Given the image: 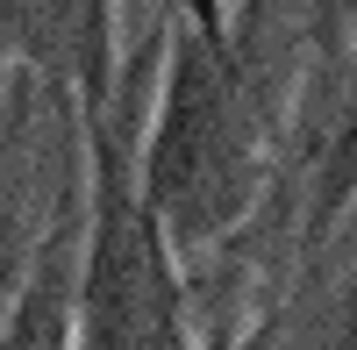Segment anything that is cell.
Wrapping results in <instances>:
<instances>
[{
  "mask_svg": "<svg viewBox=\"0 0 357 350\" xmlns=\"http://www.w3.org/2000/svg\"><path fill=\"white\" fill-rule=\"evenodd\" d=\"M250 136H243V107H236L222 65L207 50H186L172 72V100H165V129L151 151V193L172 229L186 236H215V229L243 208L250 186Z\"/></svg>",
  "mask_w": 357,
  "mask_h": 350,
  "instance_id": "6da1fadb",
  "label": "cell"
},
{
  "mask_svg": "<svg viewBox=\"0 0 357 350\" xmlns=\"http://www.w3.org/2000/svg\"><path fill=\"white\" fill-rule=\"evenodd\" d=\"M165 322V272L143 236L136 208L122 200V179H100V243H93V279H86V343L93 350H151Z\"/></svg>",
  "mask_w": 357,
  "mask_h": 350,
  "instance_id": "7a4b0ae2",
  "label": "cell"
},
{
  "mask_svg": "<svg viewBox=\"0 0 357 350\" xmlns=\"http://www.w3.org/2000/svg\"><path fill=\"white\" fill-rule=\"evenodd\" d=\"M8 350H65V307H57V294H36V300L15 314Z\"/></svg>",
  "mask_w": 357,
  "mask_h": 350,
  "instance_id": "277c9868",
  "label": "cell"
},
{
  "mask_svg": "<svg viewBox=\"0 0 357 350\" xmlns=\"http://www.w3.org/2000/svg\"><path fill=\"white\" fill-rule=\"evenodd\" d=\"M193 8H200V15H215V0H193Z\"/></svg>",
  "mask_w": 357,
  "mask_h": 350,
  "instance_id": "5b68a950",
  "label": "cell"
},
{
  "mask_svg": "<svg viewBox=\"0 0 357 350\" xmlns=\"http://www.w3.org/2000/svg\"><path fill=\"white\" fill-rule=\"evenodd\" d=\"M93 8L100 0H15V29L29 43H57V50H93Z\"/></svg>",
  "mask_w": 357,
  "mask_h": 350,
  "instance_id": "3957f363",
  "label": "cell"
}]
</instances>
